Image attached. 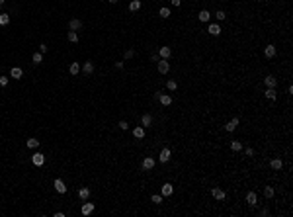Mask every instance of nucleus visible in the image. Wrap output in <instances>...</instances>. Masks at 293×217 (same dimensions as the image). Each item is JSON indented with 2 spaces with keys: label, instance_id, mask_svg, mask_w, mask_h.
I'll return each mask as SVG.
<instances>
[{
  "label": "nucleus",
  "instance_id": "nucleus-1",
  "mask_svg": "<svg viewBox=\"0 0 293 217\" xmlns=\"http://www.w3.org/2000/svg\"><path fill=\"white\" fill-rule=\"evenodd\" d=\"M156 69L160 75H166L168 71H170V63H168V59H160V61H156Z\"/></svg>",
  "mask_w": 293,
  "mask_h": 217
},
{
  "label": "nucleus",
  "instance_id": "nucleus-2",
  "mask_svg": "<svg viewBox=\"0 0 293 217\" xmlns=\"http://www.w3.org/2000/svg\"><path fill=\"white\" fill-rule=\"evenodd\" d=\"M31 162L35 166H43V162H45V155H43V153H35V155L31 156Z\"/></svg>",
  "mask_w": 293,
  "mask_h": 217
},
{
  "label": "nucleus",
  "instance_id": "nucleus-3",
  "mask_svg": "<svg viewBox=\"0 0 293 217\" xmlns=\"http://www.w3.org/2000/svg\"><path fill=\"white\" fill-rule=\"evenodd\" d=\"M22 76H23V71L20 69V66H12V69H10V78H16V80H20Z\"/></svg>",
  "mask_w": 293,
  "mask_h": 217
},
{
  "label": "nucleus",
  "instance_id": "nucleus-4",
  "mask_svg": "<svg viewBox=\"0 0 293 217\" xmlns=\"http://www.w3.org/2000/svg\"><path fill=\"white\" fill-rule=\"evenodd\" d=\"M211 196H213L215 199H219V202H223V199L227 198V194H225L221 188H213V190H211Z\"/></svg>",
  "mask_w": 293,
  "mask_h": 217
},
{
  "label": "nucleus",
  "instance_id": "nucleus-5",
  "mask_svg": "<svg viewBox=\"0 0 293 217\" xmlns=\"http://www.w3.org/2000/svg\"><path fill=\"white\" fill-rule=\"evenodd\" d=\"M170 156H172V151H170V149H162V151H160V156H158V161L160 162H168L170 161Z\"/></svg>",
  "mask_w": 293,
  "mask_h": 217
},
{
  "label": "nucleus",
  "instance_id": "nucleus-6",
  "mask_svg": "<svg viewBox=\"0 0 293 217\" xmlns=\"http://www.w3.org/2000/svg\"><path fill=\"white\" fill-rule=\"evenodd\" d=\"M80 69H82L84 75H92V72H94V61H86Z\"/></svg>",
  "mask_w": 293,
  "mask_h": 217
},
{
  "label": "nucleus",
  "instance_id": "nucleus-7",
  "mask_svg": "<svg viewBox=\"0 0 293 217\" xmlns=\"http://www.w3.org/2000/svg\"><path fill=\"white\" fill-rule=\"evenodd\" d=\"M53 186H55V190H57L59 194H65V192H66V186H65V182H63L61 178H57L55 182H53Z\"/></svg>",
  "mask_w": 293,
  "mask_h": 217
},
{
  "label": "nucleus",
  "instance_id": "nucleus-8",
  "mask_svg": "<svg viewBox=\"0 0 293 217\" xmlns=\"http://www.w3.org/2000/svg\"><path fill=\"white\" fill-rule=\"evenodd\" d=\"M264 84H266V88H275V84H278V80H275V76L268 75V76L264 78Z\"/></svg>",
  "mask_w": 293,
  "mask_h": 217
},
{
  "label": "nucleus",
  "instance_id": "nucleus-9",
  "mask_svg": "<svg viewBox=\"0 0 293 217\" xmlns=\"http://www.w3.org/2000/svg\"><path fill=\"white\" fill-rule=\"evenodd\" d=\"M237 127H238V118H233L231 121H227V125H225V129H227L229 133H231V131H235Z\"/></svg>",
  "mask_w": 293,
  "mask_h": 217
},
{
  "label": "nucleus",
  "instance_id": "nucleus-10",
  "mask_svg": "<svg viewBox=\"0 0 293 217\" xmlns=\"http://www.w3.org/2000/svg\"><path fill=\"white\" fill-rule=\"evenodd\" d=\"M143 170H153L154 168V159H151V156H147V159H145L143 161Z\"/></svg>",
  "mask_w": 293,
  "mask_h": 217
},
{
  "label": "nucleus",
  "instance_id": "nucleus-11",
  "mask_svg": "<svg viewBox=\"0 0 293 217\" xmlns=\"http://www.w3.org/2000/svg\"><path fill=\"white\" fill-rule=\"evenodd\" d=\"M69 28H70V31H78L80 28H82V22H80V20H70L69 22Z\"/></svg>",
  "mask_w": 293,
  "mask_h": 217
},
{
  "label": "nucleus",
  "instance_id": "nucleus-12",
  "mask_svg": "<svg viewBox=\"0 0 293 217\" xmlns=\"http://www.w3.org/2000/svg\"><path fill=\"white\" fill-rule=\"evenodd\" d=\"M158 100H160V104L162 106H170L172 104V96L170 94H158Z\"/></svg>",
  "mask_w": 293,
  "mask_h": 217
},
{
  "label": "nucleus",
  "instance_id": "nucleus-13",
  "mask_svg": "<svg viewBox=\"0 0 293 217\" xmlns=\"http://www.w3.org/2000/svg\"><path fill=\"white\" fill-rule=\"evenodd\" d=\"M264 55H266V59H274V57H275V47H274V45H266Z\"/></svg>",
  "mask_w": 293,
  "mask_h": 217
},
{
  "label": "nucleus",
  "instance_id": "nucleus-14",
  "mask_svg": "<svg viewBox=\"0 0 293 217\" xmlns=\"http://www.w3.org/2000/svg\"><path fill=\"white\" fill-rule=\"evenodd\" d=\"M141 125H143V127H149V125H153V115H151V113H145L143 118H141Z\"/></svg>",
  "mask_w": 293,
  "mask_h": 217
},
{
  "label": "nucleus",
  "instance_id": "nucleus-15",
  "mask_svg": "<svg viewBox=\"0 0 293 217\" xmlns=\"http://www.w3.org/2000/svg\"><path fill=\"white\" fill-rule=\"evenodd\" d=\"M172 192H174V188H172V184H170V182L162 184V190H160V194H162V196H172Z\"/></svg>",
  "mask_w": 293,
  "mask_h": 217
},
{
  "label": "nucleus",
  "instance_id": "nucleus-16",
  "mask_svg": "<svg viewBox=\"0 0 293 217\" xmlns=\"http://www.w3.org/2000/svg\"><path fill=\"white\" fill-rule=\"evenodd\" d=\"M197 18H199L201 24H207V22H209V18H211V14L207 12V10H201L199 14H197Z\"/></svg>",
  "mask_w": 293,
  "mask_h": 217
},
{
  "label": "nucleus",
  "instance_id": "nucleus-17",
  "mask_svg": "<svg viewBox=\"0 0 293 217\" xmlns=\"http://www.w3.org/2000/svg\"><path fill=\"white\" fill-rule=\"evenodd\" d=\"M158 55L162 57V59H170V57H172V49H170V47H160Z\"/></svg>",
  "mask_w": 293,
  "mask_h": 217
},
{
  "label": "nucleus",
  "instance_id": "nucleus-18",
  "mask_svg": "<svg viewBox=\"0 0 293 217\" xmlns=\"http://www.w3.org/2000/svg\"><path fill=\"white\" fill-rule=\"evenodd\" d=\"M256 202H258V196H256V192H248V194H246V203L256 205Z\"/></svg>",
  "mask_w": 293,
  "mask_h": 217
},
{
  "label": "nucleus",
  "instance_id": "nucleus-19",
  "mask_svg": "<svg viewBox=\"0 0 293 217\" xmlns=\"http://www.w3.org/2000/svg\"><path fill=\"white\" fill-rule=\"evenodd\" d=\"M207 31H209L211 35H219V33H221V26H219V24H209Z\"/></svg>",
  "mask_w": 293,
  "mask_h": 217
},
{
  "label": "nucleus",
  "instance_id": "nucleus-20",
  "mask_svg": "<svg viewBox=\"0 0 293 217\" xmlns=\"http://www.w3.org/2000/svg\"><path fill=\"white\" fill-rule=\"evenodd\" d=\"M133 137H135V139H143L145 137V127L143 125H139V127L133 129Z\"/></svg>",
  "mask_w": 293,
  "mask_h": 217
},
{
  "label": "nucleus",
  "instance_id": "nucleus-21",
  "mask_svg": "<svg viewBox=\"0 0 293 217\" xmlns=\"http://www.w3.org/2000/svg\"><path fill=\"white\" fill-rule=\"evenodd\" d=\"M266 98L274 102V100L278 98V92H275V88H266Z\"/></svg>",
  "mask_w": 293,
  "mask_h": 217
},
{
  "label": "nucleus",
  "instance_id": "nucleus-22",
  "mask_svg": "<svg viewBox=\"0 0 293 217\" xmlns=\"http://www.w3.org/2000/svg\"><path fill=\"white\" fill-rule=\"evenodd\" d=\"M94 213V203H84L82 205V215H90Z\"/></svg>",
  "mask_w": 293,
  "mask_h": 217
},
{
  "label": "nucleus",
  "instance_id": "nucleus-23",
  "mask_svg": "<svg viewBox=\"0 0 293 217\" xmlns=\"http://www.w3.org/2000/svg\"><path fill=\"white\" fill-rule=\"evenodd\" d=\"M78 198L86 202V199L90 198V190H88V188H80V190H78Z\"/></svg>",
  "mask_w": 293,
  "mask_h": 217
},
{
  "label": "nucleus",
  "instance_id": "nucleus-24",
  "mask_svg": "<svg viewBox=\"0 0 293 217\" xmlns=\"http://www.w3.org/2000/svg\"><path fill=\"white\" fill-rule=\"evenodd\" d=\"M272 170H281V166H284V162H281V159H274V161L270 162Z\"/></svg>",
  "mask_w": 293,
  "mask_h": 217
},
{
  "label": "nucleus",
  "instance_id": "nucleus-25",
  "mask_svg": "<svg viewBox=\"0 0 293 217\" xmlns=\"http://www.w3.org/2000/svg\"><path fill=\"white\" fill-rule=\"evenodd\" d=\"M129 10H131V12H137V10H141V0H131Z\"/></svg>",
  "mask_w": 293,
  "mask_h": 217
},
{
  "label": "nucleus",
  "instance_id": "nucleus-26",
  "mask_svg": "<svg viewBox=\"0 0 293 217\" xmlns=\"http://www.w3.org/2000/svg\"><path fill=\"white\" fill-rule=\"evenodd\" d=\"M26 147H28V149H37L39 141L37 139H28V141H26Z\"/></svg>",
  "mask_w": 293,
  "mask_h": 217
},
{
  "label": "nucleus",
  "instance_id": "nucleus-27",
  "mask_svg": "<svg viewBox=\"0 0 293 217\" xmlns=\"http://www.w3.org/2000/svg\"><path fill=\"white\" fill-rule=\"evenodd\" d=\"M170 14H172V12H170V8H160L158 10V16H160V18H170Z\"/></svg>",
  "mask_w": 293,
  "mask_h": 217
},
{
  "label": "nucleus",
  "instance_id": "nucleus-28",
  "mask_svg": "<svg viewBox=\"0 0 293 217\" xmlns=\"http://www.w3.org/2000/svg\"><path fill=\"white\" fill-rule=\"evenodd\" d=\"M31 61H33V65H41V63H43V55H41V53H33Z\"/></svg>",
  "mask_w": 293,
  "mask_h": 217
},
{
  "label": "nucleus",
  "instance_id": "nucleus-29",
  "mask_svg": "<svg viewBox=\"0 0 293 217\" xmlns=\"http://www.w3.org/2000/svg\"><path fill=\"white\" fill-rule=\"evenodd\" d=\"M264 196H266V199H272L274 198V188H272V186H266L264 188Z\"/></svg>",
  "mask_w": 293,
  "mask_h": 217
},
{
  "label": "nucleus",
  "instance_id": "nucleus-30",
  "mask_svg": "<svg viewBox=\"0 0 293 217\" xmlns=\"http://www.w3.org/2000/svg\"><path fill=\"white\" fill-rule=\"evenodd\" d=\"M231 151H235V153L242 151V143L240 141H233V143H231Z\"/></svg>",
  "mask_w": 293,
  "mask_h": 217
},
{
  "label": "nucleus",
  "instance_id": "nucleus-31",
  "mask_svg": "<svg viewBox=\"0 0 293 217\" xmlns=\"http://www.w3.org/2000/svg\"><path fill=\"white\" fill-rule=\"evenodd\" d=\"M166 88L170 90V92H174V90H178V82L176 80H168L166 82Z\"/></svg>",
  "mask_w": 293,
  "mask_h": 217
},
{
  "label": "nucleus",
  "instance_id": "nucleus-32",
  "mask_svg": "<svg viewBox=\"0 0 293 217\" xmlns=\"http://www.w3.org/2000/svg\"><path fill=\"white\" fill-rule=\"evenodd\" d=\"M69 71H70V75H78V72H80V65H78V63H72Z\"/></svg>",
  "mask_w": 293,
  "mask_h": 217
},
{
  "label": "nucleus",
  "instance_id": "nucleus-33",
  "mask_svg": "<svg viewBox=\"0 0 293 217\" xmlns=\"http://www.w3.org/2000/svg\"><path fill=\"white\" fill-rule=\"evenodd\" d=\"M10 24V16L8 14H0V26H8Z\"/></svg>",
  "mask_w": 293,
  "mask_h": 217
},
{
  "label": "nucleus",
  "instance_id": "nucleus-34",
  "mask_svg": "<svg viewBox=\"0 0 293 217\" xmlns=\"http://www.w3.org/2000/svg\"><path fill=\"white\" fill-rule=\"evenodd\" d=\"M69 41L70 43H78V33L76 31H69Z\"/></svg>",
  "mask_w": 293,
  "mask_h": 217
},
{
  "label": "nucleus",
  "instance_id": "nucleus-35",
  "mask_svg": "<svg viewBox=\"0 0 293 217\" xmlns=\"http://www.w3.org/2000/svg\"><path fill=\"white\" fill-rule=\"evenodd\" d=\"M151 202L153 203H162V194H154L153 198H151Z\"/></svg>",
  "mask_w": 293,
  "mask_h": 217
},
{
  "label": "nucleus",
  "instance_id": "nucleus-36",
  "mask_svg": "<svg viewBox=\"0 0 293 217\" xmlns=\"http://www.w3.org/2000/svg\"><path fill=\"white\" fill-rule=\"evenodd\" d=\"M215 18H217V20H219V22H223V20H225V18H227V14H225L223 10H217V14H215Z\"/></svg>",
  "mask_w": 293,
  "mask_h": 217
},
{
  "label": "nucleus",
  "instance_id": "nucleus-37",
  "mask_svg": "<svg viewBox=\"0 0 293 217\" xmlns=\"http://www.w3.org/2000/svg\"><path fill=\"white\" fill-rule=\"evenodd\" d=\"M117 125H119V129H123V131H127V127H129V123H127L125 119H121V121L117 123Z\"/></svg>",
  "mask_w": 293,
  "mask_h": 217
},
{
  "label": "nucleus",
  "instance_id": "nucleus-38",
  "mask_svg": "<svg viewBox=\"0 0 293 217\" xmlns=\"http://www.w3.org/2000/svg\"><path fill=\"white\" fill-rule=\"evenodd\" d=\"M133 55H135V51H133V49H127V51L123 53V57H125V59H133Z\"/></svg>",
  "mask_w": 293,
  "mask_h": 217
},
{
  "label": "nucleus",
  "instance_id": "nucleus-39",
  "mask_svg": "<svg viewBox=\"0 0 293 217\" xmlns=\"http://www.w3.org/2000/svg\"><path fill=\"white\" fill-rule=\"evenodd\" d=\"M244 155H246V156H254V149L246 147V149H244Z\"/></svg>",
  "mask_w": 293,
  "mask_h": 217
},
{
  "label": "nucleus",
  "instance_id": "nucleus-40",
  "mask_svg": "<svg viewBox=\"0 0 293 217\" xmlns=\"http://www.w3.org/2000/svg\"><path fill=\"white\" fill-rule=\"evenodd\" d=\"M39 53H41V55H45V53H47V45H45V43L39 45Z\"/></svg>",
  "mask_w": 293,
  "mask_h": 217
},
{
  "label": "nucleus",
  "instance_id": "nucleus-41",
  "mask_svg": "<svg viewBox=\"0 0 293 217\" xmlns=\"http://www.w3.org/2000/svg\"><path fill=\"white\" fill-rule=\"evenodd\" d=\"M8 84V76H0V86H6Z\"/></svg>",
  "mask_w": 293,
  "mask_h": 217
},
{
  "label": "nucleus",
  "instance_id": "nucleus-42",
  "mask_svg": "<svg viewBox=\"0 0 293 217\" xmlns=\"http://www.w3.org/2000/svg\"><path fill=\"white\" fill-rule=\"evenodd\" d=\"M115 69H123V61H117L115 63Z\"/></svg>",
  "mask_w": 293,
  "mask_h": 217
},
{
  "label": "nucleus",
  "instance_id": "nucleus-43",
  "mask_svg": "<svg viewBox=\"0 0 293 217\" xmlns=\"http://www.w3.org/2000/svg\"><path fill=\"white\" fill-rule=\"evenodd\" d=\"M182 4V0H172V6H180Z\"/></svg>",
  "mask_w": 293,
  "mask_h": 217
},
{
  "label": "nucleus",
  "instance_id": "nucleus-44",
  "mask_svg": "<svg viewBox=\"0 0 293 217\" xmlns=\"http://www.w3.org/2000/svg\"><path fill=\"white\" fill-rule=\"evenodd\" d=\"M117 2H119V0H110V4H117Z\"/></svg>",
  "mask_w": 293,
  "mask_h": 217
},
{
  "label": "nucleus",
  "instance_id": "nucleus-45",
  "mask_svg": "<svg viewBox=\"0 0 293 217\" xmlns=\"http://www.w3.org/2000/svg\"><path fill=\"white\" fill-rule=\"evenodd\" d=\"M4 2H6V0H0V6H2V4H4Z\"/></svg>",
  "mask_w": 293,
  "mask_h": 217
}]
</instances>
